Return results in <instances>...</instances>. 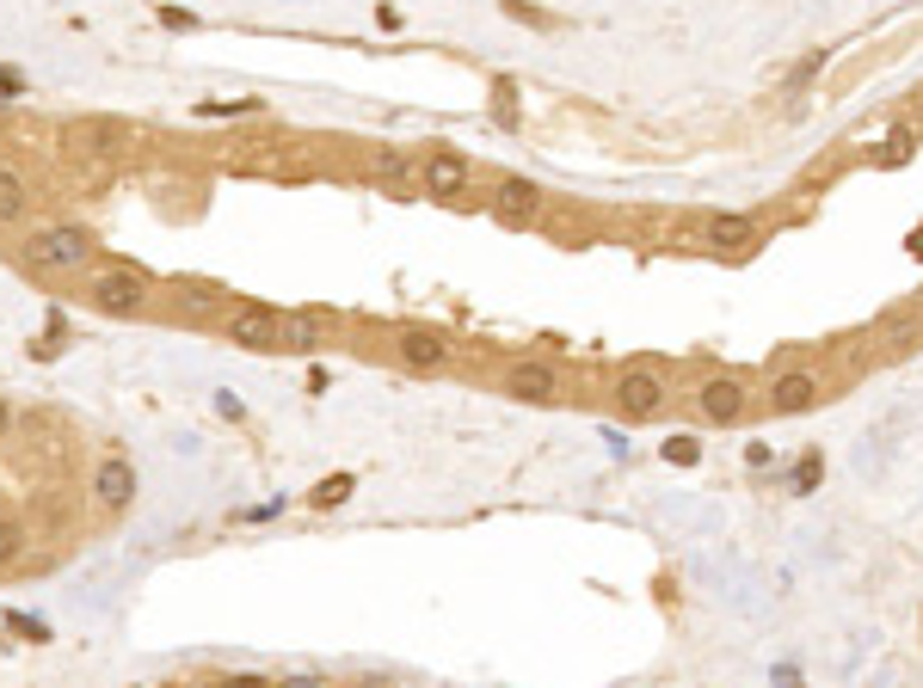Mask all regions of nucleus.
<instances>
[{
	"mask_svg": "<svg viewBox=\"0 0 923 688\" xmlns=\"http://www.w3.org/2000/svg\"><path fill=\"white\" fill-rule=\"evenodd\" d=\"M62 142H68L74 154L117 160V154H130V148H142V129L124 123V117H81V123L62 129Z\"/></svg>",
	"mask_w": 923,
	"mask_h": 688,
	"instance_id": "obj_3",
	"label": "nucleus"
},
{
	"mask_svg": "<svg viewBox=\"0 0 923 688\" xmlns=\"http://www.w3.org/2000/svg\"><path fill=\"white\" fill-rule=\"evenodd\" d=\"M696 455H702V443H696L690 430H678V437H665V461H671V467H690Z\"/></svg>",
	"mask_w": 923,
	"mask_h": 688,
	"instance_id": "obj_19",
	"label": "nucleus"
},
{
	"mask_svg": "<svg viewBox=\"0 0 923 688\" xmlns=\"http://www.w3.org/2000/svg\"><path fill=\"white\" fill-rule=\"evenodd\" d=\"M332 338L327 314H284V351H320Z\"/></svg>",
	"mask_w": 923,
	"mask_h": 688,
	"instance_id": "obj_13",
	"label": "nucleus"
},
{
	"mask_svg": "<svg viewBox=\"0 0 923 688\" xmlns=\"http://www.w3.org/2000/svg\"><path fill=\"white\" fill-rule=\"evenodd\" d=\"M911 148H917V136H911V129H893V142L880 148V166H905Z\"/></svg>",
	"mask_w": 923,
	"mask_h": 688,
	"instance_id": "obj_21",
	"label": "nucleus"
},
{
	"mask_svg": "<svg viewBox=\"0 0 923 688\" xmlns=\"http://www.w3.org/2000/svg\"><path fill=\"white\" fill-rule=\"evenodd\" d=\"M173 308L185 320H210L222 308V289H210V283H173Z\"/></svg>",
	"mask_w": 923,
	"mask_h": 688,
	"instance_id": "obj_16",
	"label": "nucleus"
},
{
	"mask_svg": "<svg viewBox=\"0 0 923 688\" xmlns=\"http://www.w3.org/2000/svg\"><path fill=\"white\" fill-rule=\"evenodd\" d=\"M917 117H923V93H917Z\"/></svg>",
	"mask_w": 923,
	"mask_h": 688,
	"instance_id": "obj_29",
	"label": "nucleus"
},
{
	"mask_svg": "<svg viewBox=\"0 0 923 688\" xmlns=\"http://www.w3.org/2000/svg\"><path fill=\"white\" fill-rule=\"evenodd\" d=\"M696 406H702V412L714 418V424H733V418H745L751 394H745V381H739V375H714V381H702Z\"/></svg>",
	"mask_w": 923,
	"mask_h": 688,
	"instance_id": "obj_8",
	"label": "nucleus"
},
{
	"mask_svg": "<svg viewBox=\"0 0 923 688\" xmlns=\"http://www.w3.org/2000/svg\"><path fill=\"white\" fill-rule=\"evenodd\" d=\"M148 289H155V283H148L136 265H105V271L87 277V301L99 308V314H112V320L142 314V308H148Z\"/></svg>",
	"mask_w": 923,
	"mask_h": 688,
	"instance_id": "obj_2",
	"label": "nucleus"
},
{
	"mask_svg": "<svg viewBox=\"0 0 923 688\" xmlns=\"http://www.w3.org/2000/svg\"><path fill=\"white\" fill-rule=\"evenodd\" d=\"M394 357H401L406 369H444V363H449V344L437 338V332H418V326H406L401 338H394Z\"/></svg>",
	"mask_w": 923,
	"mask_h": 688,
	"instance_id": "obj_11",
	"label": "nucleus"
},
{
	"mask_svg": "<svg viewBox=\"0 0 923 688\" xmlns=\"http://www.w3.org/2000/svg\"><path fill=\"white\" fill-rule=\"evenodd\" d=\"M819 467H825L819 449H807V455H800V467H794V492H813V486H819Z\"/></svg>",
	"mask_w": 923,
	"mask_h": 688,
	"instance_id": "obj_22",
	"label": "nucleus"
},
{
	"mask_svg": "<svg viewBox=\"0 0 923 688\" xmlns=\"http://www.w3.org/2000/svg\"><path fill=\"white\" fill-rule=\"evenodd\" d=\"M7 627L25 633V639H50V627H44V621H31V615H7Z\"/></svg>",
	"mask_w": 923,
	"mask_h": 688,
	"instance_id": "obj_24",
	"label": "nucleus"
},
{
	"mask_svg": "<svg viewBox=\"0 0 923 688\" xmlns=\"http://www.w3.org/2000/svg\"><path fill=\"white\" fill-rule=\"evenodd\" d=\"M25 209H31V185L19 179L13 166H0V228L25 222Z\"/></svg>",
	"mask_w": 923,
	"mask_h": 688,
	"instance_id": "obj_15",
	"label": "nucleus"
},
{
	"mask_svg": "<svg viewBox=\"0 0 923 688\" xmlns=\"http://www.w3.org/2000/svg\"><path fill=\"white\" fill-rule=\"evenodd\" d=\"M770 406H776L782 418H788V412H807V406H819V375H807V369L776 375V387H770Z\"/></svg>",
	"mask_w": 923,
	"mask_h": 688,
	"instance_id": "obj_12",
	"label": "nucleus"
},
{
	"mask_svg": "<svg viewBox=\"0 0 923 688\" xmlns=\"http://www.w3.org/2000/svg\"><path fill=\"white\" fill-rule=\"evenodd\" d=\"M222 338L241 344V351H284V314L265 308V301H241L222 314Z\"/></svg>",
	"mask_w": 923,
	"mask_h": 688,
	"instance_id": "obj_4",
	"label": "nucleus"
},
{
	"mask_svg": "<svg viewBox=\"0 0 923 688\" xmlns=\"http://www.w3.org/2000/svg\"><path fill=\"white\" fill-rule=\"evenodd\" d=\"M492 215L506 222V228H530L535 215H542V191L530 179H499L492 185Z\"/></svg>",
	"mask_w": 923,
	"mask_h": 688,
	"instance_id": "obj_7",
	"label": "nucleus"
},
{
	"mask_svg": "<svg viewBox=\"0 0 923 688\" xmlns=\"http://www.w3.org/2000/svg\"><path fill=\"white\" fill-rule=\"evenodd\" d=\"M93 234L74 228V222H50V228H31L25 246H19V258H25L38 277H81L93 265Z\"/></svg>",
	"mask_w": 923,
	"mask_h": 688,
	"instance_id": "obj_1",
	"label": "nucleus"
},
{
	"mask_svg": "<svg viewBox=\"0 0 923 688\" xmlns=\"http://www.w3.org/2000/svg\"><path fill=\"white\" fill-rule=\"evenodd\" d=\"M25 523H19V516H0V566H19V559H25Z\"/></svg>",
	"mask_w": 923,
	"mask_h": 688,
	"instance_id": "obj_17",
	"label": "nucleus"
},
{
	"mask_svg": "<svg viewBox=\"0 0 923 688\" xmlns=\"http://www.w3.org/2000/svg\"><path fill=\"white\" fill-rule=\"evenodd\" d=\"M819 68H825V50H813L807 62H794V68H788V80L800 86V80H813V74H819Z\"/></svg>",
	"mask_w": 923,
	"mask_h": 688,
	"instance_id": "obj_23",
	"label": "nucleus"
},
{
	"mask_svg": "<svg viewBox=\"0 0 923 688\" xmlns=\"http://www.w3.org/2000/svg\"><path fill=\"white\" fill-rule=\"evenodd\" d=\"M222 688H272V682H265V676H229Z\"/></svg>",
	"mask_w": 923,
	"mask_h": 688,
	"instance_id": "obj_26",
	"label": "nucleus"
},
{
	"mask_svg": "<svg viewBox=\"0 0 923 688\" xmlns=\"http://www.w3.org/2000/svg\"><path fill=\"white\" fill-rule=\"evenodd\" d=\"M751 222L745 215H714V222H702V240L714 246V252H739V246H751Z\"/></svg>",
	"mask_w": 923,
	"mask_h": 688,
	"instance_id": "obj_14",
	"label": "nucleus"
},
{
	"mask_svg": "<svg viewBox=\"0 0 923 688\" xmlns=\"http://www.w3.org/2000/svg\"><path fill=\"white\" fill-rule=\"evenodd\" d=\"M93 498L105 504V510H124V504L136 498V467L124 455H105L99 467H93Z\"/></svg>",
	"mask_w": 923,
	"mask_h": 688,
	"instance_id": "obj_9",
	"label": "nucleus"
},
{
	"mask_svg": "<svg viewBox=\"0 0 923 688\" xmlns=\"http://www.w3.org/2000/svg\"><path fill=\"white\" fill-rule=\"evenodd\" d=\"M616 400H622V412H628V418H659L665 400H671V387H665L659 369H628L616 381Z\"/></svg>",
	"mask_w": 923,
	"mask_h": 688,
	"instance_id": "obj_5",
	"label": "nucleus"
},
{
	"mask_svg": "<svg viewBox=\"0 0 923 688\" xmlns=\"http://www.w3.org/2000/svg\"><path fill=\"white\" fill-rule=\"evenodd\" d=\"M506 387L518 394V400L549 406V400H561V369H549V363H511V369H506Z\"/></svg>",
	"mask_w": 923,
	"mask_h": 688,
	"instance_id": "obj_10",
	"label": "nucleus"
},
{
	"mask_svg": "<svg viewBox=\"0 0 923 688\" xmlns=\"http://www.w3.org/2000/svg\"><path fill=\"white\" fill-rule=\"evenodd\" d=\"M370 172H375V179H389V185H406V179H413V160H406V154H394V148H382V154H375L370 160Z\"/></svg>",
	"mask_w": 923,
	"mask_h": 688,
	"instance_id": "obj_18",
	"label": "nucleus"
},
{
	"mask_svg": "<svg viewBox=\"0 0 923 688\" xmlns=\"http://www.w3.org/2000/svg\"><path fill=\"white\" fill-rule=\"evenodd\" d=\"M277 688H327V682H320V676H284Z\"/></svg>",
	"mask_w": 923,
	"mask_h": 688,
	"instance_id": "obj_27",
	"label": "nucleus"
},
{
	"mask_svg": "<svg viewBox=\"0 0 923 688\" xmlns=\"http://www.w3.org/2000/svg\"><path fill=\"white\" fill-rule=\"evenodd\" d=\"M418 185L432 191V197H462V191L475 185V166L449 148H432V154L418 160Z\"/></svg>",
	"mask_w": 923,
	"mask_h": 688,
	"instance_id": "obj_6",
	"label": "nucleus"
},
{
	"mask_svg": "<svg viewBox=\"0 0 923 688\" xmlns=\"http://www.w3.org/2000/svg\"><path fill=\"white\" fill-rule=\"evenodd\" d=\"M346 498H351V473H332V480H320V486H315L320 510H332V504H346Z\"/></svg>",
	"mask_w": 923,
	"mask_h": 688,
	"instance_id": "obj_20",
	"label": "nucleus"
},
{
	"mask_svg": "<svg viewBox=\"0 0 923 688\" xmlns=\"http://www.w3.org/2000/svg\"><path fill=\"white\" fill-rule=\"evenodd\" d=\"M160 25H173V31H191V13H179V7H160Z\"/></svg>",
	"mask_w": 923,
	"mask_h": 688,
	"instance_id": "obj_25",
	"label": "nucleus"
},
{
	"mask_svg": "<svg viewBox=\"0 0 923 688\" xmlns=\"http://www.w3.org/2000/svg\"><path fill=\"white\" fill-rule=\"evenodd\" d=\"M7 424H13V406H7V400H0V430H7Z\"/></svg>",
	"mask_w": 923,
	"mask_h": 688,
	"instance_id": "obj_28",
	"label": "nucleus"
}]
</instances>
